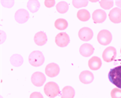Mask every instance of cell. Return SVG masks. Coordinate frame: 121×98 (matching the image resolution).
Segmentation results:
<instances>
[{
	"label": "cell",
	"mask_w": 121,
	"mask_h": 98,
	"mask_svg": "<svg viewBox=\"0 0 121 98\" xmlns=\"http://www.w3.org/2000/svg\"><path fill=\"white\" fill-rule=\"evenodd\" d=\"M109 81L119 89H121V65L111 69L108 74Z\"/></svg>",
	"instance_id": "1"
},
{
	"label": "cell",
	"mask_w": 121,
	"mask_h": 98,
	"mask_svg": "<svg viewBox=\"0 0 121 98\" xmlns=\"http://www.w3.org/2000/svg\"><path fill=\"white\" fill-rule=\"evenodd\" d=\"M29 63L35 67L41 66L45 62V57L40 51H34L30 55L28 58Z\"/></svg>",
	"instance_id": "2"
},
{
	"label": "cell",
	"mask_w": 121,
	"mask_h": 98,
	"mask_svg": "<svg viewBox=\"0 0 121 98\" xmlns=\"http://www.w3.org/2000/svg\"><path fill=\"white\" fill-rule=\"evenodd\" d=\"M44 92L46 95L51 98H54L59 95L60 93L58 85L54 82H50L44 87Z\"/></svg>",
	"instance_id": "3"
},
{
	"label": "cell",
	"mask_w": 121,
	"mask_h": 98,
	"mask_svg": "<svg viewBox=\"0 0 121 98\" xmlns=\"http://www.w3.org/2000/svg\"><path fill=\"white\" fill-rule=\"evenodd\" d=\"M97 38L101 45H109L112 41V34L107 30H102L98 33Z\"/></svg>",
	"instance_id": "4"
},
{
	"label": "cell",
	"mask_w": 121,
	"mask_h": 98,
	"mask_svg": "<svg viewBox=\"0 0 121 98\" xmlns=\"http://www.w3.org/2000/svg\"><path fill=\"white\" fill-rule=\"evenodd\" d=\"M117 55V50L114 47H108L103 52L102 57L105 61L107 63L113 61L115 60Z\"/></svg>",
	"instance_id": "5"
},
{
	"label": "cell",
	"mask_w": 121,
	"mask_h": 98,
	"mask_svg": "<svg viewBox=\"0 0 121 98\" xmlns=\"http://www.w3.org/2000/svg\"><path fill=\"white\" fill-rule=\"evenodd\" d=\"M29 18H30V14L28 11L23 9H18L14 15L15 20L20 24L26 23L28 20Z\"/></svg>",
	"instance_id": "6"
},
{
	"label": "cell",
	"mask_w": 121,
	"mask_h": 98,
	"mask_svg": "<svg viewBox=\"0 0 121 98\" xmlns=\"http://www.w3.org/2000/svg\"><path fill=\"white\" fill-rule=\"evenodd\" d=\"M32 84L37 87L42 86L46 81V77L43 73L41 72L34 73L31 77Z\"/></svg>",
	"instance_id": "7"
},
{
	"label": "cell",
	"mask_w": 121,
	"mask_h": 98,
	"mask_svg": "<svg viewBox=\"0 0 121 98\" xmlns=\"http://www.w3.org/2000/svg\"><path fill=\"white\" fill-rule=\"evenodd\" d=\"M70 42L69 37L65 32H60L55 38V42L59 47L64 48L69 44Z\"/></svg>",
	"instance_id": "8"
},
{
	"label": "cell",
	"mask_w": 121,
	"mask_h": 98,
	"mask_svg": "<svg viewBox=\"0 0 121 98\" xmlns=\"http://www.w3.org/2000/svg\"><path fill=\"white\" fill-rule=\"evenodd\" d=\"M60 73L59 66L56 63H50L47 64L45 68V73L50 78L56 77Z\"/></svg>",
	"instance_id": "9"
},
{
	"label": "cell",
	"mask_w": 121,
	"mask_h": 98,
	"mask_svg": "<svg viewBox=\"0 0 121 98\" xmlns=\"http://www.w3.org/2000/svg\"><path fill=\"white\" fill-rule=\"evenodd\" d=\"M79 37L82 41L87 42L92 38L93 32L90 28L84 27L79 31Z\"/></svg>",
	"instance_id": "10"
},
{
	"label": "cell",
	"mask_w": 121,
	"mask_h": 98,
	"mask_svg": "<svg viewBox=\"0 0 121 98\" xmlns=\"http://www.w3.org/2000/svg\"><path fill=\"white\" fill-rule=\"evenodd\" d=\"M107 18L106 13L102 9H97L92 14V19L95 23H101L104 22Z\"/></svg>",
	"instance_id": "11"
},
{
	"label": "cell",
	"mask_w": 121,
	"mask_h": 98,
	"mask_svg": "<svg viewBox=\"0 0 121 98\" xmlns=\"http://www.w3.org/2000/svg\"><path fill=\"white\" fill-rule=\"evenodd\" d=\"M110 20L113 23H121V9L119 8H114L110 11L109 13Z\"/></svg>",
	"instance_id": "12"
},
{
	"label": "cell",
	"mask_w": 121,
	"mask_h": 98,
	"mask_svg": "<svg viewBox=\"0 0 121 98\" xmlns=\"http://www.w3.org/2000/svg\"><path fill=\"white\" fill-rule=\"evenodd\" d=\"M79 80L83 84H90L94 80V74L88 70L82 71L79 75Z\"/></svg>",
	"instance_id": "13"
},
{
	"label": "cell",
	"mask_w": 121,
	"mask_h": 98,
	"mask_svg": "<svg viewBox=\"0 0 121 98\" xmlns=\"http://www.w3.org/2000/svg\"><path fill=\"white\" fill-rule=\"evenodd\" d=\"M94 48L90 44H84L81 46L79 51L82 56L88 57L91 56L94 53Z\"/></svg>",
	"instance_id": "14"
},
{
	"label": "cell",
	"mask_w": 121,
	"mask_h": 98,
	"mask_svg": "<svg viewBox=\"0 0 121 98\" xmlns=\"http://www.w3.org/2000/svg\"><path fill=\"white\" fill-rule=\"evenodd\" d=\"M34 42L37 45L42 46L47 42V36L43 32H39L34 36Z\"/></svg>",
	"instance_id": "15"
},
{
	"label": "cell",
	"mask_w": 121,
	"mask_h": 98,
	"mask_svg": "<svg viewBox=\"0 0 121 98\" xmlns=\"http://www.w3.org/2000/svg\"><path fill=\"white\" fill-rule=\"evenodd\" d=\"M101 61L98 57H92L88 61V67L91 70H98L101 67Z\"/></svg>",
	"instance_id": "16"
},
{
	"label": "cell",
	"mask_w": 121,
	"mask_h": 98,
	"mask_svg": "<svg viewBox=\"0 0 121 98\" xmlns=\"http://www.w3.org/2000/svg\"><path fill=\"white\" fill-rule=\"evenodd\" d=\"M75 94V90L72 87L68 86L63 88L61 93V98H73Z\"/></svg>",
	"instance_id": "17"
},
{
	"label": "cell",
	"mask_w": 121,
	"mask_h": 98,
	"mask_svg": "<svg viewBox=\"0 0 121 98\" xmlns=\"http://www.w3.org/2000/svg\"><path fill=\"white\" fill-rule=\"evenodd\" d=\"M10 62L13 66H14L15 67H18L23 64L24 59L19 54H14L11 57Z\"/></svg>",
	"instance_id": "18"
},
{
	"label": "cell",
	"mask_w": 121,
	"mask_h": 98,
	"mask_svg": "<svg viewBox=\"0 0 121 98\" xmlns=\"http://www.w3.org/2000/svg\"><path fill=\"white\" fill-rule=\"evenodd\" d=\"M27 7L30 11L31 13H35L40 8V3L39 1L37 0H30L28 1Z\"/></svg>",
	"instance_id": "19"
},
{
	"label": "cell",
	"mask_w": 121,
	"mask_h": 98,
	"mask_svg": "<svg viewBox=\"0 0 121 98\" xmlns=\"http://www.w3.org/2000/svg\"><path fill=\"white\" fill-rule=\"evenodd\" d=\"M77 18L82 22L88 21L90 18V13L86 9H81L77 12Z\"/></svg>",
	"instance_id": "20"
},
{
	"label": "cell",
	"mask_w": 121,
	"mask_h": 98,
	"mask_svg": "<svg viewBox=\"0 0 121 98\" xmlns=\"http://www.w3.org/2000/svg\"><path fill=\"white\" fill-rule=\"evenodd\" d=\"M54 26L58 30H64L67 28L68 26V23L66 20L64 19H58L55 21Z\"/></svg>",
	"instance_id": "21"
},
{
	"label": "cell",
	"mask_w": 121,
	"mask_h": 98,
	"mask_svg": "<svg viewBox=\"0 0 121 98\" xmlns=\"http://www.w3.org/2000/svg\"><path fill=\"white\" fill-rule=\"evenodd\" d=\"M69 9V5L65 1H60L56 5V10L57 11L60 13H65L68 11Z\"/></svg>",
	"instance_id": "22"
},
{
	"label": "cell",
	"mask_w": 121,
	"mask_h": 98,
	"mask_svg": "<svg viewBox=\"0 0 121 98\" xmlns=\"http://www.w3.org/2000/svg\"><path fill=\"white\" fill-rule=\"evenodd\" d=\"M100 6L104 9H110L113 6V1L111 0H101L99 2Z\"/></svg>",
	"instance_id": "23"
},
{
	"label": "cell",
	"mask_w": 121,
	"mask_h": 98,
	"mask_svg": "<svg viewBox=\"0 0 121 98\" xmlns=\"http://www.w3.org/2000/svg\"><path fill=\"white\" fill-rule=\"evenodd\" d=\"M73 5L76 8H81L82 7L87 6L88 1L87 0H73L72 1Z\"/></svg>",
	"instance_id": "24"
},
{
	"label": "cell",
	"mask_w": 121,
	"mask_h": 98,
	"mask_svg": "<svg viewBox=\"0 0 121 98\" xmlns=\"http://www.w3.org/2000/svg\"><path fill=\"white\" fill-rule=\"evenodd\" d=\"M111 96L112 98H121V89L114 88L111 92Z\"/></svg>",
	"instance_id": "25"
},
{
	"label": "cell",
	"mask_w": 121,
	"mask_h": 98,
	"mask_svg": "<svg viewBox=\"0 0 121 98\" xmlns=\"http://www.w3.org/2000/svg\"><path fill=\"white\" fill-rule=\"evenodd\" d=\"M1 3L2 4V5L5 7H11L14 5V1H3L1 0Z\"/></svg>",
	"instance_id": "26"
},
{
	"label": "cell",
	"mask_w": 121,
	"mask_h": 98,
	"mask_svg": "<svg viewBox=\"0 0 121 98\" xmlns=\"http://www.w3.org/2000/svg\"><path fill=\"white\" fill-rule=\"evenodd\" d=\"M55 4L54 0H46L45 1V5L47 7H52Z\"/></svg>",
	"instance_id": "27"
},
{
	"label": "cell",
	"mask_w": 121,
	"mask_h": 98,
	"mask_svg": "<svg viewBox=\"0 0 121 98\" xmlns=\"http://www.w3.org/2000/svg\"><path fill=\"white\" fill-rule=\"evenodd\" d=\"M30 98H43V96L39 92H34L30 95Z\"/></svg>",
	"instance_id": "28"
},
{
	"label": "cell",
	"mask_w": 121,
	"mask_h": 98,
	"mask_svg": "<svg viewBox=\"0 0 121 98\" xmlns=\"http://www.w3.org/2000/svg\"><path fill=\"white\" fill-rule=\"evenodd\" d=\"M116 5L118 6L119 8H121V0H118V1H116Z\"/></svg>",
	"instance_id": "29"
},
{
	"label": "cell",
	"mask_w": 121,
	"mask_h": 98,
	"mask_svg": "<svg viewBox=\"0 0 121 98\" xmlns=\"http://www.w3.org/2000/svg\"></svg>",
	"instance_id": "30"
}]
</instances>
